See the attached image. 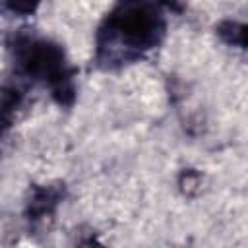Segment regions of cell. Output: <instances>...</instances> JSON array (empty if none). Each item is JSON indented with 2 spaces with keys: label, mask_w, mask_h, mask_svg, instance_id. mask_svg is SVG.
Segmentation results:
<instances>
[{
  "label": "cell",
  "mask_w": 248,
  "mask_h": 248,
  "mask_svg": "<svg viewBox=\"0 0 248 248\" xmlns=\"http://www.w3.org/2000/svg\"><path fill=\"white\" fill-rule=\"evenodd\" d=\"M37 2H39V0H10V6H12L16 12L25 14V12H31V10L37 6Z\"/></svg>",
  "instance_id": "cell-3"
},
{
  "label": "cell",
  "mask_w": 248,
  "mask_h": 248,
  "mask_svg": "<svg viewBox=\"0 0 248 248\" xmlns=\"http://www.w3.org/2000/svg\"><path fill=\"white\" fill-rule=\"evenodd\" d=\"M112 25L120 35L136 45H147L155 39V33L159 29L157 17L153 10L141 2V4H126L120 14L114 16Z\"/></svg>",
  "instance_id": "cell-1"
},
{
  "label": "cell",
  "mask_w": 248,
  "mask_h": 248,
  "mask_svg": "<svg viewBox=\"0 0 248 248\" xmlns=\"http://www.w3.org/2000/svg\"><path fill=\"white\" fill-rule=\"evenodd\" d=\"M21 64L29 74L60 78L62 72V52L46 43H31L21 50Z\"/></svg>",
  "instance_id": "cell-2"
}]
</instances>
